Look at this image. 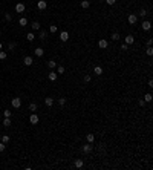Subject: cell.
<instances>
[{
	"instance_id": "obj_34",
	"label": "cell",
	"mask_w": 153,
	"mask_h": 170,
	"mask_svg": "<svg viewBox=\"0 0 153 170\" xmlns=\"http://www.w3.org/2000/svg\"><path fill=\"white\" fill-rule=\"evenodd\" d=\"M5 58H6V52L0 51V60H5Z\"/></svg>"
},
{
	"instance_id": "obj_41",
	"label": "cell",
	"mask_w": 153,
	"mask_h": 170,
	"mask_svg": "<svg viewBox=\"0 0 153 170\" xmlns=\"http://www.w3.org/2000/svg\"><path fill=\"white\" fill-rule=\"evenodd\" d=\"M84 81L89 83V81H90V75H84Z\"/></svg>"
},
{
	"instance_id": "obj_35",
	"label": "cell",
	"mask_w": 153,
	"mask_h": 170,
	"mask_svg": "<svg viewBox=\"0 0 153 170\" xmlns=\"http://www.w3.org/2000/svg\"><path fill=\"white\" fill-rule=\"evenodd\" d=\"M14 48H15V43H9V44H8V49H9V51H14Z\"/></svg>"
},
{
	"instance_id": "obj_24",
	"label": "cell",
	"mask_w": 153,
	"mask_h": 170,
	"mask_svg": "<svg viewBox=\"0 0 153 170\" xmlns=\"http://www.w3.org/2000/svg\"><path fill=\"white\" fill-rule=\"evenodd\" d=\"M144 101H146V103H150V101H152V94H146V95H144Z\"/></svg>"
},
{
	"instance_id": "obj_4",
	"label": "cell",
	"mask_w": 153,
	"mask_h": 170,
	"mask_svg": "<svg viewBox=\"0 0 153 170\" xmlns=\"http://www.w3.org/2000/svg\"><path fill=\"white\" fill-rule=\"evenodd\" d=\"M127 20H129V23H130V25H135L136 22H138V15H135V14H130L129 17H127Z\"/></svg>"
},
{
	"instance_id": "obj_29",
	"label": "cell",
	"mask_w": 153,
	"mask_h": 170,
	"mask_svg": "<svg viewBox=\"0 0 153 170\" xmlns=\"http://www.w3.org/2000/svg\"><path fill=\"white\" fill-rule=\"evenodd\" d=\"M147 14H148V12H147L146 9H144V8H142V9H141V11H139V15H141V17H142V19H144V17H146V15H147Z\"/></svg>"
},
{
	"instance_id": "obj_16",
	"label": "cell",
	"mask_w": 153,
	"mask_h": 170,
	"mask_svg": "<svg viewBox=\"0 0 153 170\" xmlns=\"http://www.w3.org/2000/svg\"><path fill=\"white\" fill-rule=\"evenodd\" d=\"M48 77H49V80H51V81H55V80H57V72H54V70H51Z\"/></svg>"
},
{
	"instance_id": "obj_13",
	"label": "cell",
	"mask_w": 153,
	"mask_h": 170,
	"mask_svg": "<svg viewBox=\"0 0 153 170\" xmlns=\"http://www.w3.org/2000/svg\"><path fill=\"white\" fill-rule=\"evenodd\" d=\"M89 6H90V2H89V0H81V8H83V9H87Z\"/></svg>"
},
{
	"instance_id": "obj_28",
	"label": "cell",
	"mask_w": 153,
	"mask_h": 170,
	"mask_svg": "<svg viewBox=\"0 0 153 170\" xmlns=\"http://www.w3.org/2000/svg\"><path fill=\"white\" fill-rule=\"evenodd\" d=\"M2 143H5V144L9 143V136H8V135H3V136H2Z\"/></svg>"
},
{
	"instance_id": "obj_14",
	"label": "cell",
	"mask_w": 153,
	"mask_h": 170,
	"mask_svg": "<svg viewBox=\"0 0 153 170\" xmlns=\"http://www.w3.org/2000/svg\"><path fill=\"white\" fill-rule=\"evenodd\" d=\"M93 72H95V75H101V74H103V68H101V66H95Z\"/></svg>"
},
{
	"instance_id": "obj_18",
	"label": "cell",
	"mask_w": 153,
	"mask_h": 170,
	"mask_svg": "<svg viewBox=\"0 0 153 170\" xmlns=\"http://www.w3.org/2000/svg\"><path fill=\"white\" fill-rule=\"evenodd\" d=\"M18 25H20L22 28H23V26H26V25H28V19H26V17H22V19L18 20Z\"/></svg>"
},
{
	"instance_id": "obj_22",
	"label": "cell",
	"mask_w": 153,
	"mask_h": 170,
	"mask_svg": "<svg viewBox=\"0 0 153 170\" xmlns=\"http://www.w3.org/2000/svg\"><path fill=\"white\" fill-rule=\"evenodd\" d=\"M31 26H32V29H34V31H40V23L38 22H32Z\"/></svg>"
},
{
	"instance_id": "obj_11",
	"label": "cell",
	"mask_w": 153,
	"mask_h": 170,
	"mask_svg": "<svg viewBox=\"0 0 153 170\" xmlns=\"http://www.w3.org/2000/svg\"><path fill=\"white\" fill-rule=\"evenodd\" d=\"M44 104H46L48 107H52L54 106V98L52 97H48L46 100H44Z\"/></svg>"
},
{
	"instance_id": "obj_45",
	"label": "cell",
	"mask_w": 153,
	"mask_h": 170,
	"mask_svg": "<svg viewBox=\"0 0 153 170\" xmlns=\"http://www.w3.org/2000/svg\"><path fill=\"white\" fill-rule=\"evenodd\" d=\"M0 49H2V43H0Z\"/></svg>"
},
{
	"instance_id": "obj_32",
	"label": "cell",
	"mask_w": 153,
	"mask_h": 170,
	"mask_svg": "<svg viewBox=\"0 0 153 170\" xmlns=\"http://www.w3.org/2000/svg\"><path fill=\"white\" fill-rule=\"evenodd\" d=\"M58 104L60 106H64L66 104V98H58Z\"/></svg>"
},
{
	"instance_id": "obj_27",
	"label": "cell",
	"mask_w": 153,
	"mask_h": 170,
	"mask_svg": "<svg viewBox=\"0 0 153 170\" xmlns=\"http://www.w3.org/2000/svg\"><path fill=\"white\" fill-rule=\"evenodd\" d=\"M29 110H32V112L37 110V104H35V103H31V104H29Z\"/></svg>"
},
{
	"instance_id": "obj_43",
	"label": "cell",
	"mask_w": 153,
	"mask_h": 170,
	"mask_svg": "<svg viewBox=\"0 0 153 170\" xmlns=\"http://www.w3.org/2000/svg\"><path fill=\"white\" fill-rule=\"evenodd\" d=\"M148 88H153V80H148Z\"/></svg>"
},
{
	"instance_id": "obj_21",
	"label": "cell",
	"mask_w": 153,
	"mask_h": 170,
	"mask_svg": "<svg viewBox=\"0 0 153 170\" xmlns=\"http://www.w3.org/2000/svg\"><path fill=\"white\" fill-rule=\"evenodd\" d=\"M83 165H84V161H83V159H77V161H75V167H77V169H81Z\"/></svg>"
},
{
	"instance_id": "obj_37",
	"label": "cell",
	"mask_w": 153,
	"mask_h": 170,
	"mask_svg": "<svg viewBox=\"0 0 153 170\" xmlns=\"http://www.w3.org/2000/svg\"><path fill=\"white\" fill-rule=\"evenodd\" d=\"M57 74H64V66H58V72Z\"/></svg>"
},
{
	"instance_id": "obj_33",
	"label": "cell",
	"mask_w": 153,
	"mask_h": 170,
	"mask_svg": "<svg viewBox=\"0 0 153 170\" xmlns=\"http://www.w3.org/2000/svg\"><path fill=\"white\" fill-rule=\"evenodd\" d=\"M147 55H153V48H152V46L147 48Z\"/></svg>"
},
{
	"instance_id": "obj_31",
	"label": "cell",
	"mask_w": 153,
	"mask_h": 170,
	"mask_svg": "<svg viewBox=\"0 0 153 170\" xmlns=\"http://www.w3.org/2000/svg\"><path fill=\"white\" fill-rule=\"evenodd\" d=\"M5 20H8V22H11V20H12V15L9 14V12H6V14H5Z\"/></svg>"
},
{
	"instance_id": "obj_20",
	"label": "cell",
	"mask_w": 153,
	"mask_h": 170,
	"mask_svg": "<svg viewBox=\"0 0 153 170\" xmlns=\"http://www.w3.org/2000/svg\"><path fill=\"white\" fill-rule=\"evenodd\" d=\"M55 66H57V61H55V60H49V61H48V68H49V69H54Z\"/></svg>"
},
{
	"instance_id": "obj_25",
	"label": "cell",
	"mask_w": 153,
	"mask_h": 170,
	"mask_svg": "<svg viewBox=\"0 0 153 170\" xmlns=\"http://www.w3.org/2000/svg\"><path fill=\"white\" fill-rule=\"evenodd\" d=\"M49 31H51L52 34H55V32L58 31V28H57V25H51V28H49Z\"/></svg>"
},
{
	"instance_id": "obj_17",
	"label": "cell",
	"mask_w": 153,
	"mask_h": 170,
	"mask_svg": "<svg viewBox=\"0 0 153 170\" xmlns=\"http://www.w3.org/2000/svg\"><path fill=\"white\" fill-rule=\"evenodd\" d=\"M26 38H28V41H34L35 40V34H34V32H28Z\"/></svg>"
},
{
	"instance_id": "obj_42",
	"label": "cell",
	"mask_w": 153,
	"mask_h": 170,
	"mask_svg": "<svg viewBox=\"0 0 153 170\" xmlns=\"http://www.w3.org/2000/svg\"><path fill=\"white\" fill-rule=\"evenodd\" d=\"M138 104H139V106H144V104H146V101H144V100H139Z\"/></svg>"
},
{
	"instance_id": "obj_2",
	"label": "cell",
	"mask_w": 153,
	"mask_h": 170,
	"mask_svg": "<svg viewBox=\"0 0 153 170\" xmlns=\"http://www.w3.org/2000/svg\"><path fill=\"white\" fill-rule=\"evenodd\" d=\"M12 107H15V109H18L20 106H22V98H12Z\"/></svg>"
},
{
	"instance_id": "obj_10",
	"label": "cell",
	"mask_w": 153,
	"mask_h": 170,
	"mask_svg": "<svg viewBox=\"0 0 153 170\" xmlns=\"http://www.w3.org/2000/svg\"><path fill=\"white\" fill-rule=\"evenodd\" d=\"M34 54H35L37 57H43L44 51H43V48H35V49H34Z\"/></svg>"
},
{
	"instance_id": "obj_8",
	"label": "cell",
	"mask_w": 153,
	"mask_h": 170,
	"mask_svg": "<svg viewBox=\"0 0 153 170\" xmlns=\"http://www.w3.org/2000/svg\"><path fill=\"white\" fill-rule=\"evenodd\" d=\"M37 6H38V9H46V6H48V3H46V0H40L38 3H37Z\"/></svg>"
},
{
	"instance_id": "obj_1",
	"label": "cell",
	"mask_w": 153,
	"mask_h": 170,
	"mask_svg": "<svg viewBox=\"0 0 153 170\" xmlns=\"http://www.w3.org/2000/svg\"><path fill=\"white\" fill-rule=\"evenodd\" d=\"M92 150H93L92 143H87V144H84V146H83V152H84V153H90Z\"/></svg>"
},
{
	"instance_id": "obj_39",
	"label": "cell",
	"mask_w": 153,
	"mask_h": 170,
	"mask_svg": "<svg viewBox=\"0 0 153 170\" xmlns=\"http://www.w3.org/2000/svg\"><path fill=\"white\" fill-rule=\"evenodd\" d=\"M104 2H107V5H115L116 0H104Z\"/></svg>"
},
{
	"instance_id": "obj_46",
	"label": "cell",
	"mask_w": 153,
	"mask_h": 170,
	"mask_svg": "<svg viewBox=\"0 0 153 170\" xmlns=\"http://www.w3.org/2000/svg\"><path fill=\"white\" fill-rule=\"evenodd\" d=\"M0 130H2V129H0Z\"/></svg>"
},
{
	"instance_id": "obj_9",
	"label": "cell",
	"mask_w": 153,
	"mask_h": 170,
	"mask_svg": "<svg viewBox=\"0 0 153 170\" xmlns=\"http://www.w3.org/2000/svg\"><path fill=\"white\" fill-rule=\"evenodd\" d=\"M29 121H31L32 124H38V117L35 115V112H32V115L29 117Z\"/></svg>"
},
{
	"instance_id": "obj_6",
	"label": "cell",
	"mask_w": 153,
	"mask_h": 170,
	"mask_svg": "<svg viewBox=\"0 0 153 170\" xmlns=\"http://www.w3.org/2000/svg\"><path fill=\"white\" fill-rule=\"evenodd\" d=\"M23 63L26 66H31L32 63H34V58H32L31 55H28V57H24V58H23Z\"/></svg>"
},
{
	"instance_id": "obj_30",
	"label": "cell",
	"mask_w": 153,
	"mask_h": 170,
	"mask_svg": "<svg viewBox=\"0 0 153 170\" xmlns=\"http://www.w3.org/2000/svg\"><path fill=\"white\" fill-rule=\"evenodd\" d=\"M112 40H115V41L119 40V34H118V32H113V34H112Z\"/></svg>"
},
{
	"instance_id": "obj_38",
	"label": "cell",
	"mask_w": 153,
	"mask_h": 170,
	"mask_svg": "<svg viewBox=\"0 0 153 170\" xmlns=\"http://www.w3.org/2000/svg\"><path fill=\"white\" fill-rule=\"evenodd\" d=\"M127 49H129V44H126V43L121 44V51H127Z\"/></svg>"
},
{
	"instance_id": "obj_36",
	"label": "cell",
	"mask_w": 153,
	"mask_h": 170,
	"mask_svg": "<svg viewBox=\"0 0 153 170\" xmlns=\"http://www.w3.org/2000/svg\"><path fill=\"white\" fill-rule=\"evenodd\" d=\"M3 115H5V118H9L11 117V110H5V112H3Z\"/></svg>"
},
{
	"instance_id": "obj_3",
	"label": "cell",
	"mask_w": 153,
	"mask_h": 170,
	"mask_svg": "<svg viewBox=\"0 0 153 170\" xmlns=\"http://www.w3.org/2000/svg\"><path fill=\"white\" fill-rule=\"evenodd\" d=\"M24 9H26L24 3H17V5H15V11L20 12V14H22V12H24Z\"/></svg>"
},
{
	"instance_id": "obj_7",
	"label": "cell",
	"mask_w": 153,
	"mask_h": 170,
	"mask_svg": "<svg viewBox=\"0 0 153 170\" xmlns=\"http://www.w3.org/2000/svg\"><path fill=\"white\" fill-rule=\"evenodd\" d=\"M60 40H61V41H67V40H69V32H67V31H63V32L60 34Z\"/></svg>"
},
{
	"instance_id": "obj_19",
	"label": "cell",
	"mask_w": 153,
	"mask_h": 170,
	"mask_svg": "<svg viewBox=\"0 0 153 170\" xmlns=\"http://www.w3.org/2000/svg\"><path fill=\"white\" fill-rule=\"evenodd\" d=\"M98 46H100L101 49H106L107 48V40H100L98 41Z\"/></svg>"
},
{
	"instance_id": "obj_40",
	"label": "cell",
	"mask_w": 153,
	"mask_h": 170,
	"mask_svg": "<svg viewBox=\"0 0 153 170\" xmlns=\"http://www.w3.org/2000/svg\"><path fill=\"white\" fill-rule=\"evenodd\" d=\"M5 150V143H0V152Z\"/></svg>"
},
{
	"instance_id": "obj_5",
	"label": "cell",
	"mask_w": 153,
	"mask_h": 170,
	"mask_svg": "<svg viewBox=\"0 0 153 170\" xmlns=\"http://www.w3.org/2000/svg\"><path fill=\"white\" fill-rule=\"evenodd\" d=\"M141 26H142V29H144V31H150V28H152V23L148 22V20H144Z\"/></svg>"
},
{
	"instance_id": "obj_26",
	"label": "cell",
	"mask_w": 153,
	"mask_h": 170,
	"mask_svg": "<svg viewBox=\"0 0 153 170\" xmlns=\"http://www.w3.org/2000/svg\"><path fill=\"white\" fill-rule=\"evenodd\" d=\"M3 126H5V127H9V126H11V120H9V118H5V120H3Z\"/></svg>"
},
{
	"instance_id": "obj_12",
	"label": "cell",
	"mask_w": 153,
	"mask_h": 170,
	"mask_svg": "<svg viewBox=\"0 0 153 170\" xmlns=\"http://www.w3.org/2000/svg\"><path fill=\"white\" fill-rule=\"evenodd\" d=\"M135 43V37L133 35H127L126 37V44H133Z\"/></svg>"
},
{
	"instance_id": "obj_15",
	"label": "cell",
	"mask_w": 153,
	"mask_h": 170,
	"mask_svg": "<svg viewBox=\"0 0 153 170\" xmlns=\"http://www.w3.org/2000/svg\"><path fill=\"white\" fill-rule=\"evenodd\" d=\"M86 138H87V143H95V135L93 133H87V135H86Z\"/></svg>"
},
{
	"instance_id": "obj_23",
	"label": "cell",
	"mask_w": 153,
	"mask_h": 170,
	"mask_svg": "<svg viewBox=\"0 0 153 170\" xmlns=\"http://www.w3.org/2000/svg\"><path fill=\"white\" fill-rule=\"evenodd\" d=\"M38 38H40V40H46V31L40 29V34H38Z\"/></svg>"
},
{
	"instance_id": "obj_44",
	"label": "cell",
	"mask_w": 153,
	"mask_h": 170,
	"mask_svg": "<svg viewBox=\"0 0 153 170\" xmlns=\"http://www.w3.org/2000/svg\"><path fill=\"white\" fill-rule=\"evenodd\" d=\"M98 2H104V0H98Z\"/></svg>"
}]
</instances>
